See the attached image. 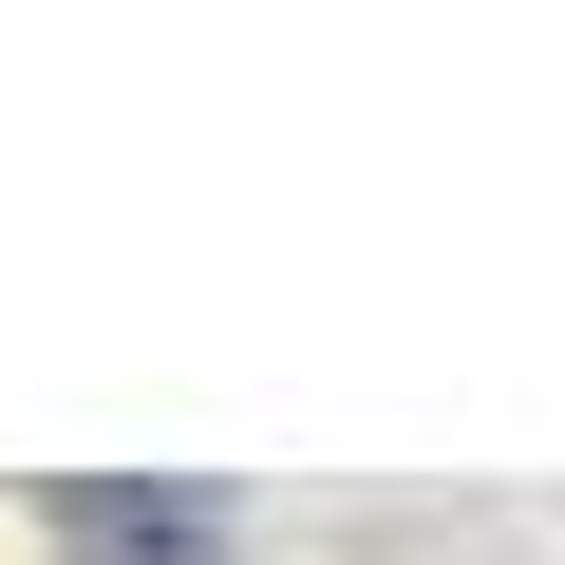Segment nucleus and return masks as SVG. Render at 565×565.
<instances>
[{
    "label": "nucleus",
    "instance_id": "1",
    "mask_svg": "<svg viewBox=\"0 0 565 565\" xmlns=\"http://www.w3.org/2000/svg\"><path fill=\"white\" fill-rule=\"evenodd\" d=\"M39 527H57V565H226V490H189V471H76V490H39Z\"/></svg>",
    "mask_w": 565,
    "mask_h": 565
}]
</instances>
